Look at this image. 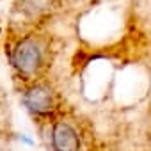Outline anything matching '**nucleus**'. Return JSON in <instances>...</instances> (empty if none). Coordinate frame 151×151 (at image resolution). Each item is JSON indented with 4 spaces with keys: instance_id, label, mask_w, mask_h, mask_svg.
Returning a JSON list of instances; mask_svg holds the SVG:
<instances>
[{
    "instance_id": "obj_1",
    "label": "nucleus",
    "mask_w": 151,
    "mask_h": 151,
    "mask_svg": "<svg viewBox=\"0 0 151 151\" xmlns=\"http://www.w3.org/2000/svg\"><path fill=\"white\" fill-rule=\"evenodd\" d=\"M11 62L16 73L25 80H32L46 64V43L41 36L30 34L20 39L11 53Z\"/></svg>"
},
{
    "instance_id": "obj_2",
    "label": "nucleus",
    "mask_w": 151,
    "mask_h": 151,
    "mask_svg": "<svg viewBox=\"0 0 151 151\" xmlns=\"http://www.w3.org/2000/svg\"><path fill=\"white\" fill-rule=\"evenodd\" d=\"M23 103L36 116H50L57 107V98H55L53 89L48 84L37 82L25 89Z\"/></svg>"
},
{
    "instance_id": "obj_3",
    "label": "nucleus",
    "mask_w": 151,
    "mask_h": 151,
    "mask_svg": "<svg viewBox=\"0 0 151 151\" xmlns=\"http://www.w3.org/2000/svg\"><path fill=\"white\" fill-rule=\"evenodd\" d=\"M53 151H80V135L69 121H55L50 130Z\"/></svg>"
},
{
    "instance_id": "obj_4",
    "label": "nucleus",
    "mask_w": 151,
    "mask_h": 151,
    "mask_svg": "<svg viewBox=\"0 0 151 151\" xmlns=\"http://www.w3.org/2000/svg\"><path fill=\"white\" fill-rule=\"evenodd\" d=\"M55 2L57 0H18V9L29 18H37L50 13L55 7Z\"/></svg>"
}]
</instances>
